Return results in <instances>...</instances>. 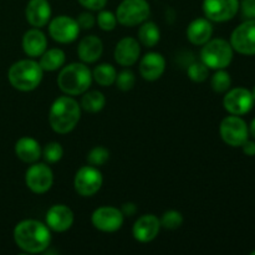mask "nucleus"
I'll return each instance as SVG.
<instances>
[{
    "instance_id": "obj_1",
    "label": "nucleus",
    "mask_w": 255,
    "mask_h": 255,
    "mask_svg": "<svg viewBox=\"0 0 255 255\" xmlns=\"http://www.w3.org/2000/svg\"><path fill=\"white\" fill-rule=\"evenodd\" d=\"M14 241L21 251L26 253H42L51 243V233L46 224L34 219H26L16 224Z\"/></svg>"
},
{
    "instance_id": "obj_2",
    "label": "nucleus",
    "mask_w": 255,
    "mask_h": 255,
    "mask_svg": "<svg viewBox=\"0 0 255 255\" xmlns=\"http://www.w3.org/2000/svg\"><path fill=\"white\" fill-rule=\"evenodd\" d=\"M81 117V106L70 96L57 97L49 112V124L56 133L65 134L77 126Z\"/></svg>"
},
{
    "instance_id": "obj_3",
    "label": "nucleus",
    "mask_w": 255,
    "mask_h": 255,
    "mask_svg": "<svg viewBox=\"0 0 255 255\" xmlns=\"http://www.w3.org/2000/svg\"><path fill=\"white\" fill-rule=\"evenodd\" d=\"M92 72L81 62H72L67 65L57 77L60 90L70 96L84 95L92 84Z\"/></svg>"
},
{
    "instance_id": "obj_4",
    "label": "nucleus",
    "mask_w": 255,
    "mask_h": 255,
    "mask_svg": "<svg viewBox=\"0 0 255 255\" xmlns=\"http://www.w3.org/2000/svg\"><path fill=\"white\" fill-rule=\"evenodd\" d=\"M44 75L39 62L34 60H20L10 66L7 79L19 91H32L40 85Z\"/></svg>"
},
{
    "instance_id": "obj_5",
    "label": "nucleus",
    "mask_w": 255,
    "mask_h": 255,
    "mask_svg": "<svg viewBox=\"0 0 255 255\" xmlns=\"http://www.w3.org/2000/svg\"><path fill=\"white\" fill-rule=\"evenodd\" d=\"M202 62L209 69H226L233 60V47L223 39H213L203 45L201 51Z\"/></svg>"
},
{
    "instance_id": "obj_6",
    "label": "nucleus",
    "mask_w": 255,
    "mask_h": 255,
    "mask_svg": "<svg viewBox=\"0 0 255 255\" xmlns=\"http://www.w3.org/2000/svg\"><path fill=\"white\" fill-rule=\"evenodd\" d=\"M151 14L147 0H122L116 11V19L124 26H136L146 21Z\"/></svg>"
},
{
    "instance_id": "obj_7",
    "label": "nucleus",
    "mask_w": 255,
    "mask_h": 255,
    "mask_svg": "<svg viewBox=\"0 0 255 255\" xmlns=\"http://www.w3.org/2000/svg\"><path fill=\"white\" fill-rule=\"evenodd\" d=\"M102 178L101 172L95 166H84L76 172L74 178L75 191L82 197H91L101 189Z\"/></svg>"
},
{
    "instance_id": "obj_8",
    "label": "nucleus",
    "mask_w": 255,
    "mask_h": 255,
    "mask_svg": "<svg viewBox=\"0 0 255 255\" xmlns=\"http://www.w3.org/2000/svg\"><path fill=\"white\" fill-rule=\"evenodd\" d=\"M221 137L227 144L232 147H241L248 139L249 129L241 117L228 116L222 121L219 127Z\"/></svg>"
},
{
    "instance_id": "obj_9",
    "label": "nucleus",
    "mask_w": 255,
    "mask_h": 255,
    "mask_svg": "<svg viewBox=\"0 0 255 255\" xmlns=\"http://www.w3.org/2000/svg\"><path fill=\"white\" fill-rule=\"evenodd\" d=\"M27 188L36 194L46 193L54 183V174L51 168L45 163H32L25 174Z\"/></svg>"
},
{
    "instance_id": "obj_10",
    "label": "nucleus",
    "mask_w": 255,
    "mask_h": 255,
    "mask_svg": "<svg viewBox=\"0 0 255 255\" xmlns=\"http://www.w3.org/2000/svg\"><path fill=\"white\" fill-rule=\"evenodd\" d=\"M50 36L57 42L69 44L75 41L80 34V26L77 20L67 15H60L52 19L49 24Z\"/></svg>"
},
{
    "instance_id": "obj_11",
    "label": "nucleus",
    "mask_w": 255,
    "mask_h": 255,
    "mask_svg": "<svg viewBox=\"0 0 255 255\" xmlns=\"http://www.w3.org/2000/svg\"><path fill=\"white\" fill-rule=\"evenodd\" d=\"M125 216L121 209L115 207H100L92 213V226L101 232L112 233L119 231L124 224Z\"/></svg>"
},
{
    "instance_id": "obj_12",
    "label": "nucleus",
    "mask_w": 255,
    "mask_h": 255,
    "mask_svg": "<svg viewBox=\"0 0 255 255\" xmlns=\"http://www.w3.org/2000/svg\"><path fill=\"white\" fill-rule=\"evenodd\" d=\"M231 45L243 55H255V19H249L233 31Z\"/></svg>"
},
{
    "instance_id": "obj_13",
    "label": "nucleus",
    "mask_w": 255,
    "mask_h": 255,
    "mask_svg": "<svg viewBox=\"0 0 255 255\" xmlns=\"http://www.w3.org/2000/svg\"><path fill=\"white\" fill-rule=\"evenodd\" d=\"M238 10L239 0H203V12L212 21H228L236 16Z\"/></svg>"
},
{
    "instance_id": "obj_14",
    "label": "nucleus",
    "mask_w": 255,
    "mask_h": 255,
    "mask_svg": "<svg viewBox=\"0 0 255 255\" xmlns=\"http://www.w3.org/2000/svg\"><path fill=\"white\" fill-rule=\"evenodd\" d=\"M254 104V97L249 90L237 87L224 96L223 106L231 115L242 116L248 114Z\"/></svg>"
},
{
    "instance_id": "obj_15",
    "label": "nucleus",
    "mask_w": 255,
    "mask_h": 255,
    "mask_svg": "<svg viewBox=\"0 0 255 255\" xmlns=\"http://www.w3.org/2000/svg\"><path fill=\"white\" fill-rule=\"evenodd\" d=\"M159 229H161L159 219L153 214H144L134 222L132 234L136 241L141 243H148L158 236Z\"/></svg>"
},
{
    "instance_id": "obj_16",
    "label": "nucleus",
    "mask_w": 255,
    "mask_h": 255,
    "mask_svg": "<svg viewBox=\"0 0 255 255\" xmlns=\"http://www.w3.org/2000/svg\"><path fill=\"white\" fill-rule=\"evenodd\" d=\"M74 224V213L64 204H55L46 213V226L54 232H66Z\"/></svg>"
},
{
    "instance_id": "obj_17",
    "label": "nucleus",
    "mask_w": 255,
    "mask_h": 255,
    "mask_svg": "<svg viewBox=\"0 0 255 255\" xmlns=\"http://www.w3.org/2000/svg\"><path fill=\"white\" fill-rule=\"evenodd\" d=\"M141 54L139 42L133 37H124L120 40L115 49V60L121 66H132L136 64Z\"/></svg>"
},
{
    "instance_id": "obj_18",
    "label": "nucleus",
    "mask_w": 255,
    "mask_h": 255,
    "mask_svg": "<svg viewBox=\"0 0 255 255\" xmlns=\"http://www.w3.org/2000/svg\"><path fill=\"white\" fill-rule=\"evenodd\" d=\"M166 70V60L159 52H147L139 62V74L147 81H156Z\"/></svg>"
},
{
    "instance_id": "obj_19",
    "label": "nucleus",
    "mask_w": 255,
    "mask_h": 255,
    "mask_svg": "<svg viewBox=\"0 0 255 255\" xmlns=\"http://www.w3.org/2000/svg\"><path fill=\"white\" fill-rule=\"evenodd\" d=\"M27 22L34 27H44L51 17V6L47 0H30L25 9Z\"/></svg>"
},
{
    "instance_id": "obj_20",
    "label": "nucleus",
    "mask_w": 255,
    "mask_h": 255,
    "mask_svg": "<svg viewBox=\"0 0 255 255\" xmlns=\"http://www.w3.org/2000/svg\"><path fill=\"white\" fill-rule=\"evenodd\" d=\"M22 49L30 57H40L47 49L46 36L39 27L27 30L22 37Z\"/></svg>"
},
{
    "instance_id": "obj_21",
    "label": "nucleus",
    "mask_w": 255,
    "mask_h": 255,
    "mask_svg": "<svg viewBox=\"0 0 255 255\" xmlns=\"http://www.w3.org/2000/svg\"><path fill=\"white\" fill-rule=\"evenodd\" d=\"M102 51H104V45H102L101 39L95 35L85 36L77 46V55L80 60L86 64L97 61L101 57Z\"/></svg>"
},
{
    "instance_id": "obj_22",
    "label": "nucleus",
    "mask_w": 255,
    "mask_h": 255,
    "mask_svg": "<svg viewBox=\"0 0 255 255\" xmlns=\"http://www.w3.org/2000/svg\"><path fill=\"white\" fill-rule=\"evenodd\" d=\"M15 153L20 161L25 163H35L42 154L39 142L31 137H21L15 143Z\"/></svg>"
},
{
    "instance_id": "obj_23",
    "label": "nucleus",
    "mask_w": 255,
    "mask_h": 255,
    "mask_svg": "<svg viewBox=\"0 0 255 255\" xmlns=\"http://www.w3.org/2000/svg\"><path fill=\"white\" fill-rule=\"evenodd\" d=\"M212 34H213V26L211 21L203 17L193 20L187 27V37L194 45H204L211 40Z\"/></svg>"
},
{
    "instance_id": "obj_24",
    "label": "nucleus",
    "mask_w": 255,
    "mask_h": 255,
    "mask_svg": "<svg viewBox=\"0 0 255 255\" xmlns=\"http://www.w3.org/2000/svg\"><path fill=\"white\" fill-rule=\"evenodd\" d=\"M65 52L61 49L46 50L40 56V66L44 71H55L65 64Z\"/></svg>"
},
{
    "instance_id": "obj_25",
    "label": "nucleus",
    "mask_w": 255,
    "mask_h": 255,
    "mask_svg": "<svg viewBox=\"0 0 255 255\" xmlns=\"http://www.w3.org/2000/svg\"><path fill=\"white\" fill-rule=\"evenodd\" d=\"M138 39L142 45L147 47H153L158 44L161 39L159 27L152 21H143L138 30Z\"/></svg>"
},
{
    "instance_id": "obj_26",
    "label": "nucleus",
    "mask_w": 255,
    "mask_h": 255,
    "mask_svg": "<svg viewBox=\"0 0 255 255\" xmlns=\"http://www.w3.org/2000/svg\"><path fill=\"white\" fill-rule=\"evenodd\" d=\"M105 104H106V99L104 94L100 91H86L81 99V107L90 114L100 112L105 107Z\"/></svg>"
},
{
    "instance_id": "obj_27",
    "label": "nucleus",
    "mask_w": 255,
    "mask_h": 255,
    "mask_svg": "<svg viewBox=\"0 0 255 255\" xmlns=\"http://www.w3.org/2000/svg\"><path fill=\"white\" fill-rule=\"evenodd\" d=\"M117 72L112 65L101 64L92 71V79L101 86H111L116 81Z\"/></svg>"
},
{
    "instance_id": "obj_28",
    "label": "nucleus",
    "mask_w": 255,
    "mask_h": 255,
    "mask_svg": "<svg viewBox=\"0 0 255 255\" xmlns=\"http://www.w3.org/2000/svg\"><path fill=\"white\" fill-rule=\"evenodd\" d=\"M231 84H232L231 76H229L228 72L224 71L223 69L218 70V71L212 76L211 86L212 89H213L216 92H218V94H222V92H226L227 90H229Z\"/></svg>"
},
{
    "instance_id": "obj_29",
    "label": "nucleus",
    "mask_w": 255,
    "mask_h": 255,
    "mask_svg": "<svg viewBox=\"0 0 255 255\" xmlns=\"http://www.w3.org/2000/svg\"><path fill=\"white\" fill-rule=\"evenodd\" d=\"M159 222H161V227L169 231H174L183 224V216L177 211H167L166 213H163Z\"/></svg>"
},
{
    "instance_id": "obj_30",
    "label": "nucleus",
    "mask_w": 255,
    "mask_h": 255,
    "mask_svg": "<svg viewBox=\"0 0 255 255\" xmlns=\"http://www.w3.org/2000/svg\"><path fill=\"white\" fill-rule=\"evenodd\" d=\"M110 158V151L107 148L102 146H96L89 152L87 154V162L89 164L95 167L102 166V164L106 163Z\"/></svg>"
},
{
    "instance_id": "obj_31",
    "label": "nucleus",
    "mask_w": 255,
    "mask_h": 255,
    "mask_svg": "<svg viewBox=\"0 0 255 255\" xmlns=\"http://www.w3.org/2000/svg\"><path fill=\"white\" fill-rule=\"evenodd\" d=\"M41 156H44V159L49 163H56L64 156V149L59 142H50L44 147Z\"/></svg>"
},
{
    "instance_id": "obj_32",
    "label": "nucleus",
    "mask_w": 255,
    "mask_h": 255,
    "mask_svg": "<svg viewBox=\"0 0 255 255\" xmlns=\"http://www.w3.org/2000/svg\"><path fill=\"white\" fill-rule=\"evenodd\" d=\"M188 76L194 82L206 81L209 75V67L204 62H194L188 67Z\"/></svg>"
},
{
    "instance_id": "obj_33",
    "label": "nucleus",
    "mask_w": 255,
    "mask_h": 255,
    "mask_svg": "<svg viewBox=\"0 0 255 255\" xmlns=\"http://www.w3.org/2000/svg\"><path fill=\"white\" fill-rule=\"evenodd\" d=\"M97 24L105 31H111L116 27V15L114 12L109 11V10H100V14L97 15Z\"/></svg>"
},
{
    "instance_id": "obj_34",
    "label": "nucleus",
    "mask_w": 255,
    "mask_h": 255,
    "mask_svg": "<svg viewBox=\"0 0 255 255\" xmlns=\"http://www.w3.org/2000/svg\"><path fill=\"white\" fill-rule=\"evenodd\" d=\"M116 85L121 91H129L134 86L136 77L131 70H124L116 76Z\"/></svg>"
},
{
    "instance_id": "obj_35",
    "label": "nucleus",
    "mask_w": 255,
    "mask_h": 255,
    "mask_svg": "<svg viewBox=\"0 0 255 255\" xmlns=\"http://www.w3.org/2000/svg\"><path fill=\"white\" fill-rule=\"evenodd\" d=\"M95 16L91 14V12H81L80 16L77 17V24H79L80 29H91L95 25Z\"/></svg>"
},
{
    "instance_id": "obj_36",
    "label": "nucleus",
    "mask_w": 255,
    "mask_h": 255,
    "mask_svg": "<svg viewBox=\"0 0 255 255\" xmlns=\"http://www.w3.org/2000/svg\"><path fill=\"white\" fill-rule=\"evenodd\" d=\"M80 4L87 10L92 11H100L104 9L107 4V0H79Z\"/></svg>"
},
{
    "instance_id": "obj_37",
    "label": "nucleus",
    "mask_w": 255,
    "mask_h": 255,
    "mask_svg": "<svg viewBox=\"0 0 255 255\" xmlns=\"http://www.w3.org/2000/svg\"><path fill=\"white\" fill-rule=\"evenodd\" d=\"M241 7L246 19H255V0H242Z\"/></svg>"
},
{
    "instance_id": "obj_38",
    "label": "nucleus",
    "mask_w": 255,
    "mask_h": 255,
    "mask_svg": "<svg viewBox=\"0 0 255 255\" xmlns=\"http://www.w3.org/2000/svg\"><path fill=\"white\" fill-rule=\"evenodd\" d=\"M121 212H122V213H124V216L132 217V216H133V214L137 212L136 204L131 203V202H128V203H125L124 206H122Z\"/></svg>"
},
{
    "instance_id": "obj_39",
    "label": "nucleus",
    "mask_w": 255,
    "mask_h": 255,
    "mask_svg": "<svg viewBox=\"0 0 255 255\" xmlns=\"http://www.w3.org/2000/svg\"><path fill=\"white\" fill-rule=\"evenodd\" d=\"M241 147L243 148V152L247 156H255V142L247 139Z\"/></svg>"
},
{
    "instance_id": "obj_40",
    "label": "nucleus",
    "mask_w": 255,
    "mask_h": 255,
    "mask_svg": "<svg viewBox=\"0 0 255 255\" xmlns=\"http://www.w3.org/2000/svg\"><path fill=\"white\" fill-rule=\"evenodd\" d=\"M249 131H251L252 136H253L254 138H255V119L253 120V121H252V124H251V127H249Z\"/></svg>"
},
{
    "instance_id": "obj_41",
    "label": "nucleus",
    "mask_w": 255,
    "mask_h": 255,
    "mask_svg": "<svg viewBox=\"0 0 255 255\" xmlns=\"http://www.w3.org/2000/svg\"><path fill=\"white\" fill-rule=\"evenodd\" d=\"M252 94H253V97H254V100H255V87H254V90H253V92H252Z\"/></svg>"
},
{
    "instance_id": "obj_42",
    "label": "nucleus",
    "mask_w": 255,
    "mask_h": 255,
    "mask_svg": "<svg viewBox=\"0 0 255 255\" xmlns=\"http://www.w3.org/2000/svg\"><path fill=\"white\" fill-rule=\"evenodd\" d=\"M252 255H255V251H254V252H252Z\"/></svg>"
}]
</instances>
